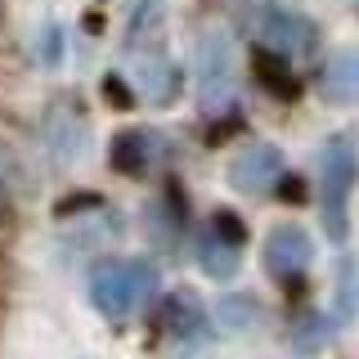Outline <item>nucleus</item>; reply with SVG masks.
I'll use <instances>...</instances> for the list:
<instances>
[{
	"mask_svg": "<svg viewBox=\"0 0 359 359\" xmlns=\"http://www.w3.org/2000/svg\"><path fill=\"white\" fill-rule=\"evenodd\" d=\"M359 180V157L351 144H337L328 153V224L337 233H346V194Z\"/></svg>",
	"mask_w": 359,
	"mask_h": 359,
	"instance_id": "obj_1",
	"label": "nucleus"
},
{
	"mask_svg": "<svg viewBox=\"0 0 359 359\" xmlns=\"http://www.w3.org/2000/svg\"><path fill=\"white\" fill-rule=\"evenodd\" d=\"M265 261H269L274 274H297V269L310 261V238L301 229H278L265 247Z\"/></svg>",
	"mask_w": 359,
	"mask_h": 359,
	"instance_id": "obj_2",
	"label": "nucleus"
},
{
	"mask_svg": "<svg viewBox=\"0 0 359 359\" xmlns=\"http://www.w3.org/2000/svg\"><path fill=\"white\" fill-rule=\"evenodd\" d=\"M283 171H278V153L274 149H252V153H243L238 162H233V184L238 189H261L269 184V180H278Z\"/></svg>",
	"mask_w": 359,
	"mask_h": 359,
	"instance_id": "obj_3",
	"label": "nucleus"
},
{
	"mask_svg": "<svg viewBox=\"0 0 359 359\" xmlns=\"http://www.w3.org/2000/svg\"><path fill=\"white\" fill-rule=\"evenodd\" d=\"M135 274H126V269H99L95 274V297L104 301V310L108 314H121L135 301Z\"/></svg>",
	"mask_w": 359,
	"mask_h": 359,
	"instance_id": "obj_4",
	"label": "nucleus"
},
{
	"mask_svg": "<svg viewBox=\"0 0 359 359\" xmlns=\"http://www.w3.org/2000/svg\"><path fill=\"white\" fill-rule=\"evenodd\" d=\"M256 76L274 90L278 99H297V76H292V67H287V59H278L274 50H261L256 54Z\"/></svg>",
	"mask_w": 359,
	"mask_h": 359,
	"instance_id": "obj_5",
	"label": "nucleus"
},
{
	"mask_svg": "<svg viewBox=\"0 0 359 359\" xmlns=\"http://www.w3.org/2000/svg\"><path fill=\"white\" fill-rule=\"evenodd\" d=\"M112 166H121L126 175L144 171V135L140 130H126V135L112 140Z\"/></svg>",
	"mask_w": 359,
	"mask_h": 359,
	"instance_id": "obj_6",
	"label": "nucleus"
},
{
	"mask_svg": "<svg viewBox=\"0 0 359 359\" xmlns=\"http://www.w3.org/2000/svg\"><path fill=\"white\" fill-rule=\"evenodd\" d=\"M216 233H220V243H229V247L247 243V224L233 216V211H216Z\"/></svg>",
	"mask_w": 359,
	"mask_h": 359,
	"instance_id": "obj_7",
	"label": "nucleus"
},
{
	"mask_svg": "<svg viewBox=\"0 0 359 359\" xmlns=\"http://www.w3.org/2000/svg\"><path fill=\"white\" fill-rule=\"evenodd\" d=\"M216 243H220V238H207V243H202V265H207L216 278H224V274H233V252H224V256H220V247H216Z\"/></svg>",
	"mask_w": 359,
	"mask_h": 359,
	"instance_id": "obj_8",
	"label": "nucleus"
},
{
	"mask_svg": "<svg viewBox=\"0 0 359 359\" xmlns=\"http://www.w3.org/2000/svg\"><path fill=\"white\" fill-rule=\"evenodd\" d=\"M278 198H283L287 207H301V202H306V184H301L297 175H278Z\"/></svg>",
	"mask_w": 359,
	"mask_h": 359,
	"instance_id": "obj_9",
	"label": "nucleus"
},
{
	"mask_svg": "<svg viewBox=\"0 0 359 359\" xmlns=\"http://www.w3.org/2000/svg\"><path fill=\"white\" fill-rule=\"evenodd\" d=\"M104 90H108V104H117V108H130V104H135V99H130V90L121 86L117 76H108V81H104Z\"/></svg>",
	"mask_w": 359,
	"mask_h": 359,
	"instance_id": "obj_10",
	"label": "nucleus"
}]
</instances>
